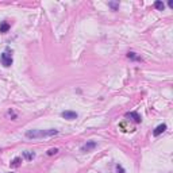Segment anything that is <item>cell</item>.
<instances>
[{
    "mask_svg": "<svg viewBox=\"0 0 173 173\" xmlns=\"http://www.w3.org/2000/svg\"><path fill=\"white\" fill-rule=\"evenodd\" d=\"M167 130V125L165 123H162V125H160V126H157V127L154 128V131H153V135L154 137H158L160 134H162L164 131Z\"/></svg>",
    "mask_w": 173,
    "mask_h": 173,
    "instance_id": "5",
    "label": "cell"
},
{
    "mask_svg": "<svg viewBox=\"0 0 173 173\" xmlns=\"http://www.w3.org/2000/svg\"><path fill=\"white\" fill-rule=\"evenodd\" d=\"M0 61H1V64H3L6 68L11 66V65H12V56L6 51V53H3V54L0 56Z\"/></svg>",
    "mask_w": 173,
    "mask_h": 173,
    "instance_id": "2",
    "label": "cell"
},
{
    "mask_svg": "<svg viewBox=\"0 0 173 173\" xmlns=\"http://www.w3.org/2000/svg\"><path fill=\"white\" fill-rule=\"evenodd\" d=\"M127 57L130 58V60H134V61H142V57H139V56H137L135 53H133V51H130V53H127Z\"/></svg>",
    "mask_w": 173,
    "mask_h": 173,
    "instance_id": "8",
    "label": "cell"
},
{
    "mask_svg": "<svg viewBox=\"0 0 173 173\" xmlns=\"http://www.w3.org/2000/svg\"><path fill=\"white\" fill-rule=\"evenodd\" d=\"M95 148H96V142H95V141H88L85 145H83V146H81V151L86 153V151L93 150Z\"/></svg>",
    "mask_w": 173,
    "mask_h": 173,
    "instance_id": "3",
    "label": "cell"
},
{
    "mask_svg": "<svg viewBox=\"0 0 173 173\" xmlns=\"http://www.w3.org/2000/svg\"><path fill=\"white\" fill-rule=\"evenodd\" d=\"M56 153H58V149H50V150L48 151V156H53V154H56Z\"/></svg>",
    "mask_w": 173,
    "mask_h": 173,
    "instance_id": "13",
    "label": "cell"
},
{
    "mask_svg": "<svg viewBox=\"0 0 173 173\" xmlns=\"http://www.w3.org/2000/svg\"><path fill=\"white\" fill-rule=\"evenodd\" d=\"M58 130L56 128H48V130H29L26 133V137L30 139H41V138H49L57 135Z\"/></svg>",
    "mask_w": 173,
    "mask_h": 173,
    "instance_id": "1",
    "label": "cell"
},
{
    "mask_svg": "<svg viewBox=\"0 0 173 173\" xmlns=\"http://www.w3.org/2000/svg\"><path fill=\"white\" fill-rule=\"evenodd\" d=\"M20 162H22V158H20V157H16V158H14V160L11 161V167H12V168L19 167Z\"/></svg>",
    "mask_w": 173,
    "mask_h": 173,
    "instance_id": "9",
    "label": "cell"
},
{
    "mask_svg": "<svg viewBox=\"0 0 173 173\" xmlns=\"http://www.w3.org/2000/svg\"><path fill=\"white\" fill-rule=\"evenodd\" d=\"M154 6H156V8H157V10H160V11H162L164 8H165V4H164L162 1H156V3H154Z\"/></svg>",
    "mask_w": 173,
    "mask_h": 173,
    "instance_id": "11",
    "label": "cell"
},
{
    "mask_svg": "<svg viewBox=\"0 0 173 173\" xmlns=\"http://www.w3.org/2000/svg\"><path fill=\"white\" fill-rule=\"evenodd\" d=\"M61 116L65 119H68V120H74V119H77V112L74 111H64L61 112Z\"/></svg>",
    "mask_w": 173,
    "mask_h": 173,
    "instance_id": "4",
    "label": "cell"
},
{
    "mask_svg": "<svg viewBox=\"0 0 173 173\" xmlns=\"http://www.w3.org/2000/svg\"><path fill=\"white\" fill-rule=\"evenodd\" d=\"M8 30H10V25H8V23H7V22H1V23H0V32H1V34L7 32Z\"/></svg>",
    "mask_w": 173,
    "mask_h": 173,
    "instance_id": "7",
    "label": "cell"
},
{
    "mask_svg": "<svg viewBox=\"0 0 173 173\" xmlns=\"http://www.w3.org/2000/svg\"><path fill=\"white\" fill-rule=\"evenodd\" d=\"M116 172L118 173H125V169H123L120 165H116Z\"/></svg>",
    "mask_w": 173,
    "mask_h": 173,
    "instance_id": "14",
    "label": "cell"
},
{
    "mask_svg": "<svg viewBox=\"0 0 173 173\" xmlns=\"http://www.w3.org/2000/svg\"><path fill=\"white\" fill-rule=\"evenodd\" d=\"M126 118L133 119V120H134V122H137V123H139V122L142 120V119H141V116L138 115L137 112H127V114H126Z\"/></svg>",
    "mask_w": 173,
    "mask_h": 173,
    "instance_id": "6",
    "label": "cell"
},
{
    "mask_svg": "<svg viewBox=\"0 0 173 173\" xmlns=\"http://www.w3.org/2000/svg\"><path fill=\"white\" fill-rule=\"evenodd\" d=\"M108 6L111 7L112 10H116V8L119 7V3H112V1H111V3H108Z\"/></svg>",
    "mask_w": 173,
    "mask_h": 173,
    "instance_id": "12",
    "label": "cell"
},
{
    "mask_svg": "<svg viewBox=\"0 0 173 173\" xmlns=\"http://www.w3.org/2000/svg\"><path fill=\"white\" fill-rule=\"evenodd\" d=\"M23 157L26 158V160H32V158L35 157V153H32V151H25V153H23Z\"/></svg>",
    "mask_w": 173,
    "mask_h": 173,
    "instance_id": "10",
    "label": "cell"
}]
</instances>
